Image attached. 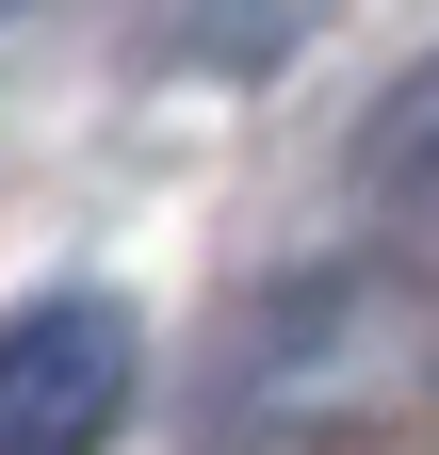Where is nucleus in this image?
Segmentation results:
<instances>
[{"label": "nucleus", "instance_id": "obj_1", "mask_svg": "<svg viewBox=\"0 0 439 455\" xmlns=\"http://www.w3.org/2000/svg\"><path fill=\"white\" fill-rule=\"evenodd\" d=\"M423 374H439V276L374 244V260L293 276L244 325V358H228L212 407L228 423H391V407H423Z\"/></svg>", "mask_w": 439, "mask_h": 455}, {"label": "nucleus", "instance_id": "obj_2", "mask_svg": "<svg viewBox=\"0 0 439 455\" xmlns=\"http://www.w3.org/2000/svg\"><path fill=\"white\" fill-rule=\"evenodd\" d=\"M131 293H33V309H0V439L17 455H82V439H115L131 407Z\"/></svg>", "mask_w": 439, "mask_h": 455}, {"label": "nucleus", "instance_id": "obj_3", "mask_svg": "<svg viewBox=\"0 0 439 455\" xmlns=\"http://www.w3.org/2000/svg\"><path fill=\"white\" fill-rule=\"evenodd\" d=\"M358 212H374V244H391V260L439 276V66H407L391 98L358 114Z\"/></svg>", "mask_w": 439, "mask_h": 455}]
</instances>
